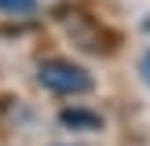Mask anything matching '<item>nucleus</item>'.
I'll list each match as a JSON object with an SVG mask.
<instances>
[{
  "label": "nucleus",
  "instance_id": "nucleus-1",
  "mask_svg": "<svg viewBox=\"0 0 150 146\" xmlns=\"http://www.w3.org/2000/svg\"><path fill=\"white\" fill-rule=\"evenodd\" d=\"M37 80H40V88H48L55 95H84L95 88L92 73L70 58H44L37 66Z\"/></svg>",
  "mask_w": 150,
  "mask_h": 146
},
{
  "label": "nucleus",
  "instance_id": "nucleus-2",
  "mask_svg": "<svg viewBox=\"0 0 150 146\" xmlns=\"http://www.w3.org/2000/svg\"><path fill=\"white\" fill-rule=\"evenodd\" d=\"M59 121H62L66 128H73V131H99L103 128V117L95 113V110H84V106H66L62 113H59Z\"/></svg>",
  "mask_w": 150,
  "mask_h": 146
},
{
  "label": "nucleus",
  "instance_id": "nucleus-3",
  "mask_svg": "<svg viewBox=\"0 0 150 146\" xmlns=\"http://www.w3.org/2000/svg\"><path fill=\"white\" fill-rule=\"evenodd\" d=\"M37 7V0H0V11H7V15H22V11H33Z\"/></svg>",
  "mask_w": 150,
  "mask_h": 146
},
{
  "label": "nucleus",
  "instance_id": "nucleus-4",
  "mask_svg": "<svg viewBox=\"0 0 150 146\" xmlns=\"http://www.w3.org/2000/svg\"><path fill=\"white\" fill-rule=\"evenodd\" d=\"M139 73H143V80H146V84H150V55L143 58V66H139Z\"/></svg>",
  "mask_w": 150,
  "mask_h": 146
},
{
  "label": "nucleus",
  "instance_id": "nucleus-5",
  "mask_svg": "<svg viewBox=\"0 0 150 146\" xmlns=\"http://www.w3.org/2000/svg\"><path fill=\"white\" fill-rule=\"evenodd\" d=\"M146 29H150V18H146Z\"/></svg>",
  "mask_w": 150,
  "mask_h": 146
}]
</instances>
